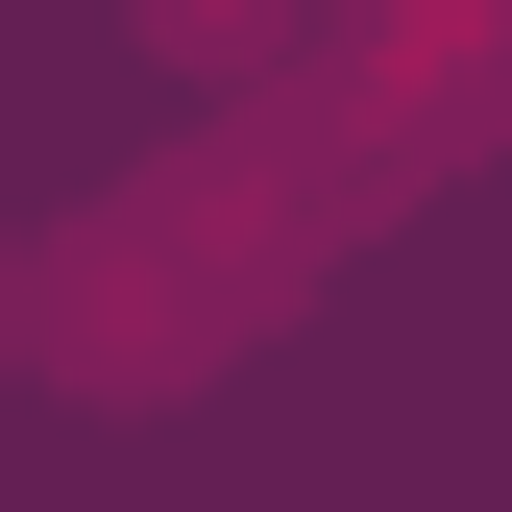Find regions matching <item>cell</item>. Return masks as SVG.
I'll list each match as a JSON object with an SVG mask.
<instances>
[{
	"instance_id": "cell-1",
	"label": "cell",
	"mask_w": 512,
	"mask_h": 512,
	"mask_svg": "<svg viewBox=\"0 0 512 512\" xmlns=\"http://www.w3.org/2000/svg\"><path fill=\"white\" fill-rule=\"evenodd\" d=\"M244 317V269H196L171 244V196H122V220H74V244H25V342L74 366V391H171Z\"/></svg>"
},
{
	"instance_id": "cell-2",
	"label": "cell",
	"mask_w": 512,
	"mask_h": 512,
	"mask_svg": "<svg viewBox=\"0 0 512 512\" xmlns=\"http://www.w3.org/2000/svg\"><path fill=\"white\" fill-rule=\"evenodd\" d=\"M122 25H147L171 74H220V98H244L269 49H317V0H122Z\"/></svg>"
}]
</instances>
